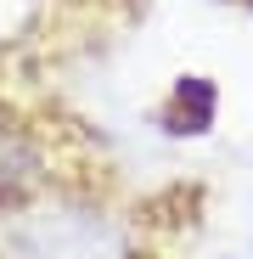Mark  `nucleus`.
<instances>
[{"mask_svg": "<svg viewBox=\"0 0 253 259\" xmlns=\"http://www.w3.org/2000/svg\"><path fill=\"white\" fill-rule=\"evenodd\" d=\"M220 118V84L208 73H180L175 84H169V102H163V130L180 141H197L208 136Z\"/></svg>", "mask_w": 253, "mask_h": 259, "instance_id": "f03ea898", "label": "nucleus"}, {"mask_svg": "<svg viewBox=\"0 0 253 259\" xmlns=\"http://www.w3.org/2000/svg\"><path fill=\"white\" fill-rule=\"evenodd\" d=\"M0 259H141V237L96 197H51L6 226Z\"/></svg>", "mask_w": 253, "mask_h": 259, "instance_id": "f257e3e1", "label": "nucleus"}, {"mask_svg": "<svg viewBox=\"0 0 253 259\" xmlns=\"http://www.w3.org/2000/svg\"><path fill=\"white\" fill-rule=\"evenodd\" d=\"M45 181V152H39L34 130L0 118V203H23Z\"/></svg>", "mask_w": 253, "mask_h": 259, "instance_id": "7ed1b4c3", "label": "nucleus"}]
</instances>
